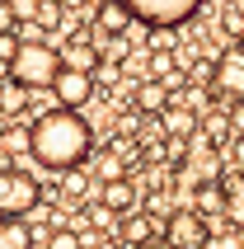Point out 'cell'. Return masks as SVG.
<instances>
[{
	"instance_id": "21",
	"label": "cell",
	"mask_w": 244,
	"mask_h": 249,
	"mask_svg": "<svg viewBox=\"0 0 244 249\" xmlns=\"http://www.w3.org/2000/svg\"><path fill=\"white\" fill-rule=\"evenodd\" d=\"M104 56H108V66H122V61L132 56V38H127V33H108V42H104Z\"/></svg>"
},
{
	"instance_id": "5",
	"label": "cell",
	"mask_w": 244,
	"mask_h": 249,
	"mask_svg": "<svg viewBox=\"0 0 244 249\" xmlns=\"http://www.w3.org/2000/svg\"><path fill=\"white\" fill-rule=\"evenodd\" d=\"M146 28H183L207 0H127Z\"/></svg>"
},
{
	"instance_id": "13",
	"label": "cell",
	"mask_w": 244,
	"mask_h": 249,
	"mask_svg": "<svg viewBox=\"0 0 244 249\" xmlns=\"http://www.w3.org/2000/svg\"><path fill=\"white\" fill-rule=\"evenodd\" d=\"M155 118H160V132H164V137H192V132H197V113L183 108V104H174V99H169Z\"/></svg>"
},
{
	"instance_id": "25",
	"label": "cell",
	"mask_w": 244,
	"mask_h": 249,
	"mask_svg": "<svg viewBox=\"0 0 244 249\" xmlns=\"http://www.w3.org/2000/svg\"><path fill=\"white\" fill-rule=\"evenodd\" d=\"M0 28H14V5L10 0H0Z\"/></svg>"
},
{
	"instance_id": "6",
	"label": "cell",
	"mask_w": 244,
	"mask_h": 249,
	"mask_svg": "<svg viewBox=\"0 0 244 249\" xmlns=\"http://www.w3.org/2000/svg\"><path fill=\"white\" fill-rule=\"evenodd\" d=\"M211 99L216 104H240L244 99V47H230V52L216 56V66H211Z\"/></svg>"
},
{
	"instance_id": "3",
	"label": "cell",
	"mask_w": 244,
	"mask_h": 249,
	"mask_svg": "<svg viewBox=\"0 0 244 249\" xmlns=\"http://www.w3.org/2000/svg\"><path fill=\"white\" fill-rule=\"evenodd\" d=\"M42 212V183L28 169L0 165V216H33Z\"/></svg>"
},
{
	"instance_id": "19",
	"label": "cell",
	"mask_w": 244,
	"mask_h": 249,
	"mask_svg": "<svg viewBox=\"0 0 244 249\" xmlns=\"http://www.w3.org/2000/svg\"><path fill=\"white\" fill-rule=\"evenodd\" d=\"M42 249H85V231L80 226H52L42 235Z\"/></svg>"
},
{
	"instance_id": "15",
	"label": "cell",
	"mask_w": 244,
	"mask_h": 249,
	"mask_svg": "<svg viewBox=\"0 0 244 249\" xmlns=\"http://www.w3.org/2000/svg\"><path fill=\"white\" fill-rule=\"evenodd\" d=\"M221 183H226V226L230 231H244V169L221 174Z\"/></svg>"
},
{
	"instance_id": "17",
	"label": "cell",
	"mask_w": 244,
	"mask_h": 249,
	"mask_svg": "<svg viewBox=\"0 0 244 249\" xmlns=\"http://www.w3.org/2000/svg\"><path fill=\"white\" fill-rule=\"evenodd\" d=\"M24 108H28V85L14 80L10 71H5V80H0V113L14 118V113H24Z\"/></svg>"
},
{
	"instance_id": "18",
	"label": "cell",
	"mask_w": 244,
	"mask_h": 249,
	"mask_svg": "<svg viewBox=\"0 0 244 249\" xmlns=\"http://www.w3.org/2000/svg\"><path fill=\"white\" fill-rule=\"evenodd\" d=\"M164 104H169V85L146 75V80H141V89H136V108H141V113H160Z\"/></svg>"
},
{
	"instance_id": "14",
	"label": "cell",
	"mask_w": 244,
	"mask_h": 249,
	"mask_svg": "<svg viewBox=\"0 0 244 249\" xmlns=\"http://www.w3.org/2000/svg\"><path fill=\"white\" fill-rule=\"evenodd\" d=\"M0 249H38V231L28 216H0Z\"/></svg>"
},
{
	"instance_id": "23",
	"label": "cell",
	"mask_w": 244,
	"mask_h": 249,
	"mask_svg": "<svg viewBox=\"0 0 244 249\" xmlns=\"http://www.w3.org/2000/svg\"><path fill=\"white\" fill-rule=\"evenodd\" d=\"M89 193V179H85L80 169H66V202H80Z\"/></svg>"
},
{
	"instance_id": "26",
	"label": "cell",
	"mask_w": 244,
	"mask_h": 249,
	"mask_svg": "<svg viewBox=\"0 0 244 249\" xmlns=\"http://www.w3.org/2000/svg\"><path fill=\"white\" fill-rule=\"evenodd\" d=\"M94 249H127V240H122V235H118V231H113V235H108V240H104V245H94Z\"/></svg>"
},
{
	"instance_id": "10",
	"label": "cell",
	"mask_w": 244,
	"mask_h": 249,
	"mask_svg": "<svg viewBox=\"0 0 244 249\" xmlns=\"http://www.w3.org/2000/svg\"><path fill=\"white\" fill-rule=\"evenodd\" d=\"M197 127L207 132V141H211V146H230V137H235L230 104H216V108H207L202 118H197Z\"/></svg>"
},
{
	"instance_id": "16",
	"label": "cell",
	"mask_w": 244,
	"mask_h": 249,
	"mask_svg": "<svg viewBox=\"0 0 244 249\" xmlns=\"http://www.w3.org/2000/svg\"><path fill=\"white\" fill-rule=\"evenodd\" d=\"M192 207L202 212V216H226V183H221V179L197 183V193H192Z\"/></svg>"
},
{
	"instance_id": "22",
	"label": "cell",
	"mask_w": 244,
	"mask_h": 249,
	"mask_svg": "<svg viewBox=\"0 0 244 249\" xmlns=\"http://www.w3.org/2000/svg\"><path fill=\"white\" fill-rule=\"evenodd\" d=\"M19 33H14V28H0V66L10 71V61H14V52H19Z\"/></svg>"
},
{
	"instance_id": "4",
	"label": "cell",
	"mask_w": 244,
	"mask_h": 249,
	"mask_svg": "<svg viewBox=\"0 0 244 249\" xmlns=\"http://www.w3.org/2000/svg\"><path fill=\"white\" fill-rule=\"evenodd\" d=\"M164 240H169V249H211V221L188 202V207L169 212V221H164Z\"/></svg>"
},
{
	"instance_id": "20",
	"label": "cell",
	"mask_w": 244,
	"mask_h": 249,
	"mask_svg": "<svg viewBox=\"0 0 244 249\" xmlns=\"http://www.w3.org/2000/svg\"><path fill=\"white\" fill-rule=\"evenodd\" d=\"M174 71H178V61H174L169 47H155V52L146 56V75H150V80H169Z\"/></svg>"
},
{
	"instance_id": "8",
	"label": "cell",
	"mask_w": 244,
	"mask_h": 249,
	"mask_svg": "<svg viewBox=\"0 0 244 249\" xmlns=\"http://www.w3.org/2000/svg\"><path fill=\"white\" fill-rule=\"evenodd\" d=\"M61 61H66V66H75V71H89V75H99V71L108 66V56H104L94 42H89V33H85V28H75V33L66 38V52H61Z\"/></svg>"
},
{
	"instance_id": "9",
	"label": "cell",
	"mask_w": 244,
	"mask_h": 249,
	"mask_svg": "<svg viewBox=\"0 0 244 249\" xmlns=\"http://www.w3.org/2000/svg\"><path fill=\"white\" fill-rule=\"evenodd\" d=\"M132 5L127 0H99L94 5V24H99V33H127L132 28Z\"/></svg>"
},
{
	"instance_id": "24",
	"label": "cell",
	"mask_w": 244,
	"mask_h": 249,
	"mask_svg": "<svg viewBox=\"0 0 244 249\" xmlns=\"http://www.w3.org/2000/svg\"><path fill=\"white\" fill-rule=\"evenodd\" d=\"M38 24L42 28H56V24H61V0H42V5H38Z\"/></svg>"
},
{
	"instance_id": "7",
	"label": "cell",
	"mask_w": 244,
	"mask_h": 249,
	"mask_svg": "<svg viewBox=\"0 0 244 249\" xmlns=\"http://www.w3.org/2000/svg\"><path fill=\"white\" fill-rule=\"evenodd\" d=\"M52 94H56V104L85 108V104L94 99V75H89V71H75V66H61L56 80H52Z\"/></svg>"
},
{
	"instance_id": "12",
	"label": "cell",
	"mask_w": 244,
	"mask_h": 249,
	"mask_svg": "<svg viewBox=\"0 0 244 249\" xmlns=\"http://www.w3.org/2000/svg\"><path fill=\"white\" fill-rule=\"evenodd\" d=\"M99 202H104V207H113L118 216H127V212L136 207V183L127 179V174H113V179H104V193H99Z\"/></svg>"
},
{
	"instance_id": "1",
	"label": "cell",
	"mask_w": 244,
	"mask_h": 249,
	"mask_svg": "<svg viewBox=\"0 0 244 249\" xmlns=\"http://www.w3.org/2000/svg\"><path fill=\"white\" fill-rule=\"evenodd\" d=\"M28 155L42 169H52V174L80 169L94 155V127H89V118L80 108L56 104V108L38 113V123L28 127Z\"/></svg>"
},
{
	"instance_id": "2",
	"label": "cell",
	"mask_w": 244,
	"mask_h": 249,
	"mask_svg": "<svg viewBox=\"0 0 244 249\" xmlns=\"http://www.w3.org/2000/svg\"><path fill=\"white\" fill-rule=\"evenodd\" d=\"M61 66H66L61 52L47 47L42 38H33V42H19V52H14V61H10V75L24 80L28 89H52V80H56Z\"/></svg>"
},
{
	"instance_id": "11",
	"label": "cell",
	"mask_w": 244,
	"mask_h": 249,
	"mask_svg": "<svg viewBox=\"0 0 244 249\" xmlns=\"http://www.w3.org/2000/svg\"><path fill=\"white\" fill-rule=\"evenodd\" d=\"M118 235L127 240V249H141V245H150V240H155V216H150V212H127V216H122L118 221Z\"/></svg>"
}]
</instances>
